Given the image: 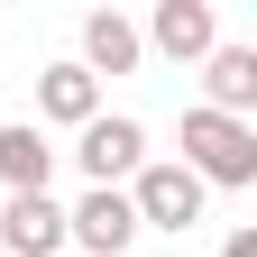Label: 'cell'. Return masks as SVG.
Segmentation results:
<instances>
[{"instance_id": "obj_1", "label": "cell", "mask_w": 257, "mask_h": 257, "mask_svg": "<svg viewBox=\"0 0 257 257\" xmlns=\"http://www.w3.org/2000/svg\"><path fill=\"white\" fill-rule=\"evenodd\" d=\"M184 175L193 184H257V128L220 110H184Z\"/></svg>"}, {"instance_id": "obj_2", "label": "cell", "mask_w": 257, "mask_h": 257, "mask_svg": "<svg viewBox=\"0 0 257 257\" xmlns=\"http://www.w3.org/2000/svg\"><path fill=\"white\" fill-rule=\"evenodd\" d=\"M128 211H138V230H193L202 220V184L184 166H138L128 175Z\"/></svg>"}, {"instance_id": "obj_3", "label": "cell", "mask_w": 257, "mask_h": 257, "mask_svg": "<svg viewBox=\"0 0 257 257\" xmlns=\"http://www.w3.org/2000/svg\"><path fill=\"white\" fill-rule=\"evenodd\" d=\"M74 156H83V175H92V193H119L128 175L147 166V128H138V119H92Z\"/></svg>"}, {"instance_id": "obj_4", "label": "cell", "mask_w": 257, "mask_h": 257, "mask_svg": "<svg viewBox=\"0 0 257 257\" xmlns=\"http://www.w3.org/2000/svg\"><path fill=\"white\" fill-rule=\"evenodd\" d=\"M138 46L175 55V64H202V55L220 46V19H211V0H156V19H147Z\"/></svg>"}, {"instance_id": "obj_5", "label": "cell", "mask_w": 257, "mask_h": 257, "mask_svg": "<svg viewBox=\"0 0 257 257\" xmlns=\"http://www.w3.org/2000/svg\"><path fill=\"white\" fill-rule=\"evenodd\" d=\"M0 257H64L55 193H10V211H0Z\"/></svg>"}, {"instance_id": "obj_6", "label": "cell", "mask_w": 257, "mask_h": 257, "mask_svg": "<svg viewBox=\"0 0 257 257\" xmlns=\"http://www.w3.org/2000/svg\"><path fill=\"white\" fill-rule=\"evenodd\" d=\"M64 239H83V257H119L138 239V211H128V193H83L74 211H64Z\"/></svg>"}, {"instance_id": "obj_7", "label": "cell", "mask_w": 257, "mask_h": 257, "mask_svg": "<svg viewBox=\"0 0 257 257\" xmlns=\"http://www.w3.org/2000/svg\"><path fill=\"white\" fill-rule=\"evenodd\" d=\"M202 92H211L202 110L248 119V110H257V46H211V55H202Z\"/></svg>"}, {"instance_id": "obj_8", "label": "cell", "mask_w": 257, "mask_h": 257, "mask_svg": "<svg viewBox=\"0 0 257 257\" xmlns=\"http://www.w3.org/2000/svg\"><path fill=\"white\" fill-rule=\"evenodd\" d=\"M37 110L55 128H92V119H101V83H92L83 64H46V74H37Z\"/></svg>"}, {"instance_id": "obj_9", "label": "cell", "mask_w": 257, "mask_h": 257, "mask_svg": "<svg viewBox=\"0 0 257 257\" xmlns=\"http://www.w3.org/2000/svg\"><path fill=\"white\" fill-rule=\"evenodd\" d=\"M147 46H138V28H128L119 10H92L83 19V74L101 83V74H128V64H138Z\"/></svg>"}, {"instance_id": "obj_10", "label": "cell", "mask_w": 257, "mask_h": 257, "mask_svg": "<svg viewBox=\"0 0 257 257\" xmlns=\"http://www.w3.org/2000/svg\"><path fill=\"white\" fill-rule=\"evenodd\" d=\"M46 175H55L46 128H0V184L10 193H46Z\"/></svg>"}, {"instance_id": "obj_11", "label": "cell", "mask_w": 257, "mask_h": 257, "mask_svg": "<svg viewBox=\"0 0 257 257\" xmlns=\"http://www.w3.org/2000/svg\"><path fill=\"white\" fill-rule=\"evenodd\" d=\"M220 257H257V230H230V239H220Z\"/></svg>"}]
</instances>
